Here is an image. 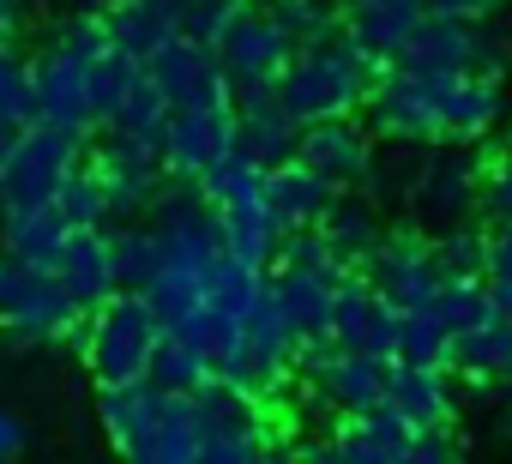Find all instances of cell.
Returning <instances> with one entry per match:
<instances>
[{"label": "cell", "mask_w": 512, "mask_h": 464, "mask_svg": "<svg viewBox=\"0 0 512 464\" xmlns=\"http://www.w3.org/2000/svg\"><path fill=\"white\" fill-rule=\"evenodd\" d=\"M109 248H115V278H121V290H145L151 272H157V229L139 223V217H127L121 229H109Z\"/></svg>", "instance_id": "obj_34"}, {"label": "cell", "mask_w": 512, "mask_h": 464, "mask_svg": "<svg viewBox=\"0 0 512 464\" xmlns=\"http://www.w3.org/2000/svg\"><path fill=\"white\" fill-rule=\"evenodd\" d=\"M386 404L410 428H452L458 422V374L422 368V362H392L386 368Z\"/></svg>", "instance_id": "obj_18"}, {"label": "cell", "mask_w": 512, "mask_h": 464, "mask_svg": "<svg viewBox=\"0 0 512 464\" xmlns=\"http://www.w3.org/2000/svg\"><path fill=\"white\" fill-rule=\"evenodd\" d=\"M145 79L169 97V109L175 103H229V79L217 67V49L187 37V31H175L169 43H157L145 55Z\"/></svg>", "instance_id": "obj_13"}, {"label": "cell", "mask_w": 512, "mask_h": 464, "mask_svg": "<svg viewBox=\"0 0 512 464\" xmlns=\"http://www.w3.org/2000/svg\"><path fill=\"white\" fill-rule=\"evenodd\" d=\"M0 332H13L19 344H61L85 332V314L55 278V266L0 254Z\"/></svg>", "instance_id": "obj_6"}, {"label": "cell", "mask_w": 512, "mask_h": 464, "mask_svg": "<svg viewBox=\"0 0 512 464\" xmlns=\"http://www.w3.org/2000/svg\"><path fill=\"white\" fill-rule=\"evenodd\" d=\"M31 446V428H25V416L19 410H0V464L7 458H19Z\"/></svg>", "instance_id": "obj_48"}, {"label": "cell", "mask_w": 512, "mask_h": 464, "mask_svg": "<svg viewBox=\"0 0 512 464\" xmlns=\"http://www.w3.org/2000/svg\"><path fill=\"white\" fill-rule=\"evenodd\" d=\"M266 13L278 19V31H284L296 49L326 43V37H338V31H344V13L332 7V0H266Z\"/></svg>", "instance_id": "obj_33"}, {"label": "cell", "mask_w": 512, "mask_h": 464, "mask_svg": "<svg viewBox=\"0 0 512 464\" xmlns=\"http://www.w3.org/2000/svg\"><path fill=\"white\" fill-rule=\"evenodd\" d=\"M434 266L440 278H488V229L446 223L434 236Z\"/></svg>", "instance_id": "obj_36"}, {"label": "cell", "mask_w": 512, "mask_h": 464, "mask_svg": "<svg viewBox=\"0 0 512 464\" xmlns=\"http://www.w3.org/2000/svg\"><path fill=\"white\" fill-rule=\"evenodd\" d=\"M392 308H428L440 290V266H434V242L428 236H380L374 254L356 266Z\"/></svg>", "instance_id": "obj_14"}, {"label": "cell", "mask_w": 512, "mask_h": 464, "mask_svg": "<svg viewBox=\"0 0 512 464\" xmlns=\"http://www.w3.org/2000/svg\"><path fill=\"white\" fill-rule=\"evenodd\" d=\"M506 7V0H422V13H434V19H464V25H482V19H494Z\"/></svg>", "instance_id": "obj_46"}, {"label": "cell", "mask_w": 512, "mask_h": 464, "mask_svg": "<svg viewBox=\"0 0 512 464\" xmlns=\"http://www.w3.org/2000/svg\"><path fill=\"white\" fill-rule=\"evenodd\" d=\"M103 434L133 464H199V410L193 392H169L157 380L97 386Z\"/></svg>", "instance_id": "obj_1"}, {"label": "cell", "mask_w": 512, "mask_h": 464, "mask_svg": "<svg viewBox=\"0 0 512 464\" xmlns=\"http://www.w3.org/2000/svg\"><path fill=\"white\" fill-rule=\"evenodd\" d=\"M506 67H512L506 37H500V31H488V25H476V43H470V73H482V79H506Z\"/></svg>", "instance_id": "obj_44"}, {"label": "cell", "mask_w": 512, "mask_h": 464, "mask_svg": "<svg viewBox=\"0 0 512 464\" xmlns=\"http://www.w3.org/2000/svg\"><path fill=\"white\" fill-rule=\"evenodd\" d=\"M109 25V43L133 61H145L157 43H169L181 31V0H115V7L103 13Z\"/></svg>", "instance_id": "obj_26"}, {"label": "cell", "mask_w": 512, "mask_h": 464, "mask_svg": "<svg viewBox=\"0 0 512 464\" xmlns=\"http://www.w3.org/2000/svg\"><path fill=\"white\" fill-rule=\"evenodd\" d=\"M85 362H91V380L97 386H127V380H145L151 368V350L163 338V320L151 308L145 290H115L103 308L85 314Z\"/></svg>", "instance_id": "obj_5"}, {"label": "cell", "mask_w": 512, "mask_h": 464, "mask_svg": "<svg viewBox=\"0 0 512 464\" xmlns=\"http://www.w3.org/2000/svg\"><path fill=\"white\" fill-rule=\"evenodd\" d=\"M115 0H73V13H109Z\"/></svg>", "instance_id": "obj_53"}, {"label": "cell", "mask_w": 512, "mask_h": 464, "mask_svg": "<svg viewBox=\"0 0 512 464\" xmlns=\"http://www.w3.org/2000/svg\"><path fill=\"white\" fill-rule=\"evenodd\" d=\"M338 7H422V0H338Z\"/></svg>", "instance_id": "obj_52"}, {"label": "cell", "mask_w": 512, "mask_h": 464, "mask_svg": "<svg viewBox=\"0 0 512 464\" xmlns=\"http://www.w3.org/2000/svg\"><path fill=\"white\" fill-rule=\"evenodd\" d=\"M500 109H506L500 79L452 73L446 103H440V139H452V145H476V139H488V133L500 127Z\"/></svg>", "instance_id": "obj_22"}, {"label": "cell", "mask_w": 512, "mask_h": 464, "mask_svg": "<svg viewBox=\"0 0 512 464\" xmlns=\"http://www.w3.org/2000/svg\"><path fill=\"white\" fill-rule=\"evenodd\" d=\"M19 25H25V0H0V49H13Z\"/></svg>", "instance_id": "obj_50"}, {"label": "cell", "mask_w": 512, "mask_h": 464, "mask_svg": "<svg viewBox=\"0 0 512 464\" xmlns=\"http://www.w3.org/2000/svg\"><path fill=\"white\" fill-rule=\"evenodd\" d=\"M229 151H235V103H175L157 133V157L169 181H199Z\"/></svg>", "instance_id": "obj_12"}, {"label": "cell", "mask_w": 512, "mask_h": 464, "mask_svg": "<svg viewBox=\"0 0 512 464\" xmlns=\"http://www.w3.org/2000/svg\"><path fill=\"white\" fill-rule=\"evenodd\" d=\"M85 145H91L85 133L31 121V127L19 133V145L7 151V163H0V199H7V211L55 199V187L85 163Z\"/></svg>", "instance_id": "obj_9"}, {"label": "cell", "mask_w": 512, "mask_h": 464, "mask_svg": "<svg viewBox=\"0 0 512 464\" xmlns=\"http://www.w3.org/2000/svg\"><path fill=\"white\" fill-rule=\"evenodd\" d=\"M488 278H512V217L488 236Z\"/></svg>", "instance_id": "obj_49"}, {"label": "cell", "mask_w": 512, "mask_h": 464, "mask_svg": "<svg viewBox=\"0 0 512 464\" xmlns=\"http://www.w3.org/2000/svg\"><path fill=\"white\" fill-rule=\"evenodd\" d=\"M266 284H272V278H266ZM296 356H302V344H296L290 320L278 314V302H272V290H266L260 302L241 314L229 350L217 356V380L253 392L260 404H278V398L290 392V380H296Z\"/></svg>", "instance_id": "obj_4"}, {"label": "cell", "mask_w": 512, "mask_h": 464, "mask_svg": "<svg viewBox=\"0 0 512 464\" xmlns=\"http://www.w3.org/2000/svg\"><path fill=\"white\" fill-rule=\"evenodd\" d=\"M410 440H416V428L380 398L374 410H362V416H332V464H398V458H410Z\"/></svg>", "instance_id": "obj_17"}, {"label": "cell", "mask_w": 512, "mask_h": 464, "mask_svg": "<svg viewBox=\"0 0 512 464\" xmlns=\"http://www.w3.org/2000/svg\"><path fill=\"white\" fill-rule=\"evenodd\" d=\"M266 290H272V302H278V314L290 320V332H296L302 350L332 338L338 278H326V272H296V266H272V284H266Z\"/></svg>", "instance_id": "obj_19"}, {"label": "cell", "mask_w": 512, "mask_h": 464, "mask_svg": "<svg viewBox=\"0 0 512 464\" xmlns=\"http://www.w3.org/2000/svg\"><path fill=\"white\" fill-rule=\"evenodd\" d=\"M488 302L494 314H512V278H488Z\"/></svg>", "instance_id": "obj_51"}, {"label": "cell", "mask_w": 512, "mask_h": 464, "mask_svg": "<svg viewBox=\"0 0 512 464\" xmlns=\"http://www.w3.org/2000/svg\"><path fill=\"white\" fill-rule=\"evenodd\" d=\"M85 163L103 181L115 217H145L163 199V187H169V169H163L157 145L151 139H133V133H109L103 127V139L85 145Z\"/></svg>", "instance_id": "obj_10"}, {"label": "cell", "mask_w": 512, "mask_h": 464, "mask_svg": "<svg viewBox=\"0 0 512 464\" xmlns=\"http://www.w3.org/2000/svg\"><path fill=\"white\" fill-rule=\"evenodd\" d=\"M452 73H416V67H380L368 85V121L386 139L404 145H434L440 139V103H446Z\"/></svg>", "instance_id": "obj_8"}, {"label": "cell", "mask_w": 512, "mask_h": 464, "mask_svg": "<svg viewBox=\"0 0 512 464\" xmlns=\"http://www.w3.org/2000/svg\"><path fill=\"white\" fill-rule=\"evenodd\" d=\"M266 278L272 272H260V266H241V260H217L211 266V278H205V308L211 314H223V320H241L253 302H260L266 296Z\"/></svg>", "instance_id": "obj_32"}, {"label": "cell", "mask_w": 512, "mask_h": 464, "mask_svg": "<svg viewBox=\"0 0 512 464\" xmlns=\"http://www.w3.org/2000/svg\"><path fill=\"white\" fill-rule=\"evenodd\" d=\"M452 332L428 314V308H398V356L392 362H422V368H446Z\"/></svg>", "instance_id": "obj_38"}, {"label": "cell", "mask_w": 512, "mask_h": 464, "mask_svg": "<svg viewBox=\"0 0 512 464\" xmlns=\"http://www.w3.org/2000/svg\"><path fill=\"white\" fill-rule=\"evenodd\" d=\"M416 25H422V7H344V43L374 67H392Z\"/></svg>", "instance_id": "obj_25"}, {"label": "cell", "mask_w": 512, "mask_h": 464, "mask_svg": "<svg viewBox=\"0 0 512 464\" xmlns=\"http://www.w3.org/2000/svg\"><path fill=\"white\" fill-rule=\"evenodd\" d=\"M235 103V151L247 163H260V169H278L296 157V121L284 115V103L272 91H247V97H229Z\"/></svg>", "instance_id": "obj_20"}, {"label": "cell", "mask_w": 512, "mask_h": 464, "mask_svg": "<svg viewBox=\"0 0 512 464\" xmlns=\"http://www.w3.org/2000/svg\"><path fill=\"white\" fill-rule=\"evenodd\" d=\"M193 410H199V464H260L278 452L272 404H260L253 392H241L217 374L193 392Z\"/></svg>", "instance_id": "obj_7"}, {"label": "cell", "mask_w": 512, "mask_h": 464, "mask_svg": "<svg viewBox=\"0 0 512 464\" xmlns=\"http://www.w3.org/2000/svg\"><path fill=\"white\" fill-rule=\"evenodd\" d=\"M217 67H223V79H229V97H247V91H272L278 85V73L290 67V55H296V43L278 31V19L266 13V7H247L217 43Z\"/></svg>", "instance_id": "obj_11"}, {"label": "cell", "mask_w": 512, "mask_h": 464, "mask_svg": "<svg viewBox=\"0 0 512 464\" xmlns=\"http://www.w3.org/2000/svg\"><path fill=\"white\" fill-rule=\"evenodd\" d=\"M139 73H145V61H133V55H121L115 43L97 55V67H91V97H97V121H109L115 115V103L139 85Z\"/></svg>", "instance_id": "obj_41"}, {"label": "cell", "mask_w": 512, "mask_h": 464, "mask_svg": "<svg viewBox=\"0 0 512 464\" xmlns=\"http://www.w3.org/2000/svg\"><path fill=\"white\" fill-rule=\"evenodd\" d=\"M247 7H253V0H181V31L199 37V43H217Z\"/></svg>", "instance_id": "obj_43"}, {"label": "cell", "mask_w": 512, "mask_h": 464, "mask_svg": "<svg viewBox=\"0 0 512 464\" xmlns=\"http://www.w3.org/2000/svg\"><path fill=\"white\" fill-rule=\"evenodd\" d=\"M320 229H326V242L338 248V260H344L350 272H356V266L374 254V242H380V223H374V211H368V205H356V199H344V193L326 205Z\"/></svg>", "instance_id": "obj_31"}, {"label": "cell", "mask_w": 512, "mask_h": 464, "mask_svg": "<svg viewBox=\"0 0 512 464\" xmlns=\"http://www.w3.org/2000/svg\"><path fill=\"white\" fill-rule=\"evenodd\" d=\"M163 121H169V97H163V91L139 73V85L115 103V115H109L103 127H109V133H133V139H151V145H157Z\"/></svg>", "instance_id": "obj_39"}, {"label": "cell", "mask_w": 512, "mask_h": 464, "mask_svg": "<svg viewBox=\"0 0 512 464\" xmlns=\"http://www.w3.org/2000/svg\"><path fill=\"white\" fill-rule=\"evenodd\" d=\"M109 49V25L103 13H73L55 43L31 61V103L43 127H67V133H97V97H91V67Z\"/></svg>", "instance_id": "obj_2"}, {"label": "cell", "mask_w": 512, "mask_h": 464, "mask_svg": "<svg viewBox=\"0 0 512 464\" xmlns=\"http://www.w3.org/2000/svg\"><path fill=\"white\" fill-rule=\"evenodd\" d=\"M470 43H476V25L422 13V25L410 31L404 55H398L392 67H416V73H470Z\"/></svg>", "instance_id": "obj_27"}, {"label": "cell", "mask_w": 512, "mask_h": 464, "mask_svg": "<svg viewBox=\"0 0 512 464\" xmlns=\"http://www.w3.org/2000/svg\"><path fill=\"white\" fill-rule=\"evenodd\" d=\"M0 121L13 127H31L37 121V103H31V61L0 49Z\"/></svg>", "instance_id": "obj_42"}, {"label": "cell", "mask_w": 512, "mask_h": 464, "mask_svg": "<svg viewBox=\"0 0 512 464\" xmlns=\"http://www.w3.org/2000/svg\"><path fill=\"white\" fill-rule=\"evenodd\" d=\"M55 205H61V217H67L73 229H109V223H115L109 193H103V181L91 175V163H79V169L55 187Z\"/></svg>", "instance_id": "obj_37"}, {"label": "cell", "mask_w": 512, "mask_h": 464, "mask_svg": "<svg viewBox=\"0 0 512 464\" xmlns=\"http://www.w3.org/2000/svg\"><path fill=\"white\" fill-rule=\"evenodd\" d=\"M428 314H434L446 332L482 326V320L494 314V302H488V278H440V290H434Z\"/></svg>", "instance_id": "obj_35"}, {"label": "cell", "mask_w": 512, "mask_h": 464, "mask_svg": "<svg viewBox=\"0 0 512 464\" xmlns=\"http://www.w3.org/2000/svg\"><path fill=\"white\" fill-rule=\"evenodd\" d=\"M211 374H217V362H211L193 338H181V332H163L157 350H151V368H145V380H157V386H169V392H199Z\"/></svg>", "instance_id": "obj_30"}, {"label": "cell", "mask_w": 512, "mask_h": 464, "mask_svg": "<svg viewBox=\"0 0 512 464\" xmlns=\"http://www.w3.org/2000/svg\"><path fill=\"white\" fill-rule=\"evenodd\" d=\"M476 193H482V205L506 223L512 217V151L494 163V169H482V181H476Z\"/></svg>", "instance_id": "obj_45"}, {"label": "cell", "mask_w": 512, "mask_h": 464, "mask_svg": "<svg viewBox=\"0 0 512 464\" xmlns=\"http://www.w3.org/2000/svg\"><path fill=\"white\" fill-rule=\"evenodd\" d=\"M476 199V169L464 157H434L416 181V205L422 217H440V223H458V211Z\"/></svg>", "instance_id": "obj_29"}, {"label": "cell", "mask_w": 512, "mask_h": 464, "mask_svg": "<svg viewBox=\"0 0 512 464\" xmlns=\"http://www.w3.org/2000/svg\"><path fill=\"white\" fill-rule=\"evenodd\" d=\"M374 73H380V67H374V61H362V55L344 43V31H338V37H326V43L296 49V55H290V67L278 73L272 97L284 103V115H290L296 127H308V121L356 115V109L368 103Z\"/></svg>", "instance_id": "obj_3"}, {"label": "cell", "mask_w": 512, "mask_h": 464, "mask_svg": "<svg viewBox=\"0 0 512 464\" xmlns=\"http://www.w3.org/2000/svg\"><path fill=\"white\" fill-rule=\"evenodd\" d=\"M332 344H338V350H362V356H374V362H392V356H398V308H392L362 272H344V278H338Z\"/></svg>", "instance_id": "obj_15"}, {"label": "cell", "mask_w": 512, "mask_h": 464, "mask_svg": "<svg viewBox=\"0 0 512 464\" xmlns=\"http://www.w3.org/2000/svg\"><path fill=\"white\" fill-rule=\"evenodd\" d=\"M332 199H338V187H332L326 175H314L302 157L266 169V205H272L278 229H308V223H320Z\"/></svg>", "instance_id": "obj_23"}, {"label": "cell", "mask_w": 512, "mask_h": 464, "mask_svg": "<svg viewBox=\"0 0 512 464\" xmlns=\"http://www.w3.org/2000/svg\"><path fill=\"white\" fill-rule=\"evenodd\" d=\"M278 266H296V272H326V278H344L350 266L338 260V248L326 242V229L308 223V229H284L278 236Z\"/></svg>", "instance_id": "obj_40"}, {"label": "cell", "mask_w": 512, "mask_h": 464, "mask_svg": "<svg viewBox=\"0 0 512 464\" xmlns=\"http://www.w3.org/2000/svg\"><path fill=\"white\" fill-rule=\"evenodd\" d=\"M464 446L452 440V428H416V440H410V458H422V464H452Z\"/></svg>", "instance_id": "obj_47"}, {"label": "cell", "mask_w": 512, "mask_h": 464, "mask_svg": "<svg viewBox=\"0 0 512 464\" xmlns=\"http://www.w3.org/2000/svg\"><path fill=\"white\" fill-rule=\"evenodd\" d=\"M67 236H73V223L61 217L55 199H43V205H19V211H7V242H0V254L31 260V266H55L61 248H67Z\"/></svg>", "instance_id": "obj_28"}, {"label": "cell", "mask_w": 512, "mask_h": 464, "mask_svg": "<svg viewBox=\"0 0 512 464\" xmlns=\"http://www.w3.org/2000/svg\"><path fill=\"white\" fill-rule=\"evenodd\" d=\"M446 368H452L458 380H470V386L506 380V374H512V314H488L482 326H464V332H452Z\"/></svg>", "instance_id": "obj_24"}, {"label": "cell", "mask_w": 512, "mask_h": 464, "mask_svg": "<svg viewBox=\"0 0 512 464\" xmlns=\"http://www.w3.org/2000/svg\"><path fill=\"white\" fill-rule=\"evenodd\" d=\"M55 278L67 284V296L79 302V314L103 308V302L121 290V278H115V248H109V229H73L67 248H61V260H55Z\"/></svg>", "instance_id": "obj_21"}, {"label": "cell", "mask_w": 512, "mask_h": 464, "mask_svg": "<svg viewBox=\"0 0 512 464\" xmlns=\"http://www.w3.org/2000/svg\"><path fill=\"white\" fill-rule=\"evenodd\" d=\"M296 157H302L314 175H326V181L344 193V187H356V181L374 169V133H368L356 115L308 121V127L296 133Z\"/></svg>", "instance_id": "obj_16"}, {"label": "cell", "mask_w": 512, "mask_h": 464, "mask_svg": "<svg viewBox=\"0 0 512 464\" xmlns=\"http://www.w3.org/2000/svg\"><path fill=\"white\" fill-rule=\"evenodd\" d=\"M0 242H7V199H0Z\"/></svg>", "instance_id": "obj_54"}]
</instances>
